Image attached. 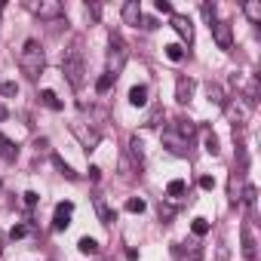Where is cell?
Returning a JSON list of instances; mask_svg holds the SVG:
<instances>
[{"label": "cell", "mask_w": 261, "mask_h": 261, "mask_svg": "<svg viewBox=\"0 0 261 261\" xmlns=\"http://www.w3.org/2000/svg\"><path fill=\"white\" fill-rule=\"evenodd\" d=\"M19 65H22V71H25L28 80H37V77L43 74V68H46V53H43L40 40H25V46H22V53H19Z\"/></svg>", "instance_id": "cell-1"}, {"label": "cell", "mask_w": 261, "mask_h": 261, "mask_svg": "<svg viewBox=\"0 0 261 261\" xmlns=\"http://www.w3.org/2000/svg\"><path fill=\"white\" fill-rule=\"evenodd\" d=\"M62 74H65V80L74 86V89H83V80H86V65H83V53H80V46L74 43L65 56H62Z\"/></svg>", "instance_id": "cell-2"}, {"label": "cell", "mask_w": 261, "mask_h": 261, "mask_svg": "<svg viewBox=\"0 0 261 261\" xmlns=\"http://www.w3.org/2000/svg\"><path fill=\"white\" fill-rule=\"evenodd\" d=\"M126 59H129V46H126V40H123L120 34H111V40H108V74L117 77V74L123 71Z\"/></svg>", "instance_id": "cell-3"}, {"label": "cell", "mask_w": 261, "mask_h": 261, "mask_svg": "<svg viewBox=\"0 0 261 261\" xmlns=\"http://www.w3.org/2000/svg\"><path fill=\"white\" fill-rule=\"evenodd\" d=\"M28 10L37 19H59L65 13V7L59 4V0H28Z\"/></svg>", "instance_id": "cell-4"}, {"label": "cell", "mask_w": 261, "mask_h": 261, "mask_svg": "<svg viewBox=\"0 0 261 261\" xmlns=\"http://www.w3.org/2000/svg\"><path fill=\"white\" fill-rule=\"evenodd\" d=\"M92 209H95V215H98V221H101L105 227H111V224L117 221V209H114L101 194H95V197H92Z\"/></svg>", "instance_id": "cell-5"}, {"label": "cell", "mask_w": 261, "mask_h": 261, "mask_svg": "<svg viewBox=\"0 0 261 261\" xmlns=\"http://www.w3.org/2000/svg\"><path fill=\"white\" fill-rule=\"evenodd\" d=\"M212 37H215L218 49H230V46H233V31H230V22L215 19V25H212Z\"/></svg>", "instance_id": "cell-6"}, {"label": "cell", "mask_w": 261, "mask_h": 261, "mask_svg": "<svg viewBox=\"0 0 261 261\" xmlns=\"http://www.w3.org/2000/svg\"><path fill=\"white\" fill-rule=\"evenodd\" d=\"M163 148H169V154H175V157H188L191 154V142H185L181 136H175L172 129L163 133Z\"/></svg>", "instance_id": "cell-7"}, {"label": "cell", "mask_w": 261, "mask_h": 261, "mask_svg": "<svg viewBox=\"0 0 261 261\" xmlns=\"http://www.w3.org/2000/svg\"><path fill=\"white\" fill-rule=\"evenodd\" d=\"M71 215H74V203H71V200L59 203V206H56V215H53V230H56V233L65 230V227L71 224Z\"/></svg>", "instance_id": "cell-8"}, {"label": "cell", "mask_w": 261, "mask_h": 261, "mask_svg": "<svg viewBox=\"0 0 261 261\" xmlns=\"http://www.w3.org/2000/svg\"><path fill=\"white\" fill-rule=\"evenodd\" d=\"M172 28H175V34L191 46L194 43V25H191V19L188 16H181V13H172Z\"/></svg>", "instance_id": "cell-9"}, {"label": "cell", "mask_w": 261, "mask_h": 261, "mask_svg": "<svg viewBox=\"0 0 261 261\" xmlns=\"http://www.w3.org/2000/svg\"><path fill=\"white\" fill-rule=\"evenodd\" d=\"M240 237H243V258H246V261H258V243H255L252 224H243Z\"/></svg>", "instance_id": "cell-10"}, {"label": "cell", "mask_w": 261, "mask_h": 261, "mask_svg": "<svg viewBox=\"0 0 261 261\" xmlns=\"http://www.w3.org/2000/svg\"><path fill=\"white\" fill-rule=\"evenodd\" d=\"M120 13H123V22H126V25H136V28H139V22H142V16H145L139 0H126Z\"/></svg>", "instance_id": "cell-11"}, {"label": "cell", "mask_w": 261, "mask_h": 261, "mask_svg": "<svg viewBox=\"0 0 261 261\" xmlns=\"http://www.w3.org/2000/svg\"><path fill=\"white\" fill-rule=\"evenodd\" d=\"M172 133H175V136H181L185 142H191V139L200 133V126H197L191 117H178V120H175V129H172Z\"/></svg>", "instance_id": "cell-12"}, {"label": "cell", "mask_w": 261, "mask_h": 261, "mask_svg": "<svg viewBox=\"0 0 261 261\" xmlns=\"http://www.w3.org/2000/svg\"><path fill=\"white\" fill-rule=\"evenodd\" d=\"M194 80L191 77H178V83H175V98H178V105H188L191 98H194Z\"/></svg>", "instance_id": "cell-13"}, {"label": "cell", "mask_w": 261, "mask_h": 261, "mask_svg": "<svg viewBox=\"0 0 261 261\" xmlns=\"http://www.w3.org/2000/svg\"><path fill=\"white\" fill-rule=\"evenodd\" d=\"M71 129H74V136H77V139H80V142H83L89 151L98 145V129H89V133H86V126H83V123H74Z\"/></svg>", "instance_id": "cell-14"}, {"label": "cell", "mask_w": 261, "mask_h": 261, "mask_svg": "<svg viewBox=\"0 0 261 261\" xmlns=\"http://www.w3.org/2000/svg\"><path fill=\"white\" fill-rule=\"evenodd\" d=\"M129 157H133L136 169L142 172V166H145V145H142V139H139V136H133V139H129Z\"/></svg>", "instance_id": "cell-15"}, {"label": "cell", "mask_w": 261, "mask_h": 261, "mask_svg": "<svg viewBox=\"0 0 261 261\" xmlns=\"http://www.w3.org/2000/svg\"><path fill=\"white\" fill-rule=\"evenodd\" d=\"M240 203H246V206H249V215L255 218V212H258V191H255V185H246V188H243Z\"/></svg>", "instance_id": "cell-16"}, {"label": "cell", "mask_w": 261, "mask_h": 261, "mask_svg": "<svg viewBox=\"0 0 261 261\" xmlns=\"http://www.w3.org/2000/svg\"><path fill=\"white\" fill-rule=\"evenodd\" d=\"M206 95H209V101L212 105H218V108H227V95H224V89L218 86V83H206Z\"/></svg>", "instance_id": "cell-17"}, {"label": "cell", "mask_w": 261, "mask_h": 261, "mask_svg": "<svg viewBox=\"0 0 261 261\" xmlns=\"http://www.w3.org/2000/svg\"><path fill=\"white\" fill-rule=\"evenodd\" d=\"M129 105H133V108H145L148 105V86L145 83H139V86L129 89Z\"/></svg>", "instance_id": "cell-18"}, {"label": "cell", "mask_w": 261, "mask_h": 261, "mask_svg": "<svg viewBox=\"0 0 261 261\" xmlns=\"http://www.w3.org/2000/svg\"><path fill=\"white\" fill-rule=\"evenodd\" d=\"M240 178H243V172H233V175H230V181H227V197H230V206H240V194H243Z\"/></svg>", "instance_id": "cell-19"}, {"label": "cell", "mask_w": 261, "mask_h": 261, "mask_svg": "<svg viewBox=\"0 0 261 261\" xmlns=\"http://www.w3.org/2000/svg\"><path fill=\"white\" fill-rule=\"evenodd\" d=\"M0 157H4L7 163H16V157H19V148H16L7 136H0Z\"/></svg>", "instance_id": "cell-20"}, {"label": "cell", "mask_w": 261, "mask_h": 261, "mask_svg": "<svg viewBox=\"0 0 261 261\" xmlns=\"http://www.w3.org/2000/svg\"><path fill=\"white\" fill-rule=\"evenodd\" d=\"M243 13H246V19H249L252 25H258V22H261V0H246V4H243Z\"/></svg>", "instance_id": "cell-21"}, {"label": "cell", "mask_w": 261, "mask_h": 261, "mask_svg": "<svg viewBox=\"0 0 261 261\" xmlns=\"http://www.w3.org/2000/svg\"><path fill=\"white\" fill-rule=\"evenodd\" d=\"M188 194V185L181 181V178H172L169 181V188H166V197H172V200H181Z\"/></svg>", "instance_id": "cell-22"}, {"label": "cell", "mask_w": 261, "mask_h": 261, "mask_svg": "<svg viewBox=\"0 0 261 261\" xmlns=\"http://www.w3.org/2000/svg\"><path fill=\"white\" fill-rule=\"evenodd\" d=\"M40 101H43L49 111H62V98H59L53 89H43V92H40Z\"/></svg>", "instance_id": "cell-23"}, {"label": "cell", "mask_w": 261, "mask_h": 261, "mask_svg": "<svg viewBox=\"0 0 261 261\" xmlns=\"http://www.w3.org/2000/svg\"><path fill=\"white\" fill-rule=\"evenodd\" d=\"M114 80H117V77H114V74H108V71H105V74H101V77H98V80H95V92H101V95H105V92H108V89H111V86H114Z\"/></svg>", "instance_id": "cell-24"}, {"label": "cell", "mask_w": 261, "mask_h": 261, "mask_svg": "<svg viewBox=\"0 0 261 261\" xmlns=\"http://www.w3.org/2000/svg\"><path fill=\"white\" fill-rule=\"evenodd\" d=\"M77 249H80L83 255H98V243H95L92 237H83V240L77 243Z\"/></svg>", "instance_id": "cell-25"}, {"label": "cell", "mask_w": 261, "mask_h": 261, "mask_svg": "<svg viewBox=\"0 0 261 261\" xmlns=\"http://www.w3.org/2000/svg\"><path fill=\"white\" fill-rule=\"evenodd\" d=\"M145 209H148V203H145L142 197H129V200H126V212H136V215H142Z\"/></svg>", "instance_id": "cell-26"}, {"label": "cell", "mask_w": 261, "mask_h": 261, "mask_svg": "<svg viewBox=\"0 0 261 261\" xmlns=\"http://www.w3.org/2000/svg\"><path fill=\"white\" fill-rule=\"evenodd\" d=\"M203 145H206V154H212V157H218V139H215V133H206L203 136Z\"/></svg>", "instance_id": "cell-27"}, {"label": "cell", "mask_w": 261, "mask_h": 261, "mask_svg": "<svg viewBox=\"0 0 261 261\" xmlns=\"http://www.w3.org/2000/svg\"><path fill=\"white\" fill-rule=\"evenodd\" d=\"M53 163L59 166V172H62L65 178H71V181H77V178H80V175H77V172H74V169H71V166H68V163L62 160V157H53Z\"/></svg>", "instance_id": "cell-28"}, {"label": "cell", "mask_w": 261, "mask_h": 261, "mask_svg": "<svg viewBox=\"0 0 261 261\" xmlns=\"http://www.w3.org/2000/svg\"><path fill=\"white\" fill-rule=\"evenodd\" d=\"M166 59H169V62H181V59H185V46L169 43V46H166Z\"/></svg>", "instance_id": "cell-29"}, {"label": "cell", "mask_w": 261, "mask_h": 261, "mask_svg": "<svg viewBox=\"0 0 261 261\" xmlns=\"http://www.w3.org/2000/svg\"><path fill=\"white\" fill-rule=\"evenodd\" d=\"M191 230H194V237H206L209 233V221L206 218H194L191 221Z\"/></svg>", "instance_id": "cell-30"}, {"label": "cell", "mask_w": 261, "mask_h": 261, "mask_svg": "<svg viewBox=\"0 0 261 261\" xmlns=\"http://www.w3.org/2000/svg\"><path fill=\"white\" fill-rule=\"evenodd\" d=\"M203 19L209 22V28L215 25V4H209V0H206V4H203Z\"/></svg>", "instance_id": "cell-31"}, {"label": "cell", "mask_w": 261, "mask_h": 261, "mask_svg": "<svg viewBox=\"0 0 261 261\" xmlns=\"http://www.w3.org/2000/svg\"><path fill=\"white\" fill-rule=\"evenodd\" d=\"M86 16H89V22H98V16H101V7H98V4H86Z\"/></svg>", "instance_id": "cell-32"}, {"label": "cell", "mask_w": 261, "mask_h": 261, "mask_svg": "<svg viewBox=\"0 0 261 261\" xmlns=\"http://www.w3.org/2000/svg\"><path fill=\"white\" fill-rule=\"evenodd\" d=\"M172 215H175V209H172V206H163V203H160V221H172Z\"/></svg>", "instance_id": "cell-33"}, {"label": "cell", "mask_w": 261, "mask_h": 261, "mask_svg": "<svg viewBox=\"0 0 261 261\" xmlns=\"http://www.w3.org/2000/svg\"><path fill=\"white\" fill-rule=\"evenodd\" d=\"M25 233H28V224H16V227L10 230V237H13V240H22Z\"/></svg>", "instance_id": "cell-34"}, {"label": "cell", "mask_w": 261, "mask_h": 261, "mask_svg": "<svg viewBox=\"0 0 261 261\" xmlns=\"http://www.w3.org/2000/svg\"><path fill=\"white\" fill-rule=\"evenodd\" d=\"M16 92H19L16 83H0V95H16Z\"/></svg>", "instance_id": "cell-35"}, {"label": "cell", "mask_w": 261, "mask_h": 261, "mask_svg": "<svg viewBox=\"0 0 261 261\" xmlns=\"http://www.w3.org/2000/svg\"><path fill=\"white\" fill-rule=\"evenodd\" d=\"M160 120H163V108H154V114H151L148 126H160Z\"/></svg>", "instance_id": "cell-36"}, {"label": "cell", "mask_w": 261, "mask_h": 261, "mask_svg": "<svg viewBox=\"0 0 261 261\" xmlns=\"http://www.w3.org/2000/svg\"><path fill=\"white\" fill-rule=\"evenodd\" d=\"M37 200H40L37 191H25V206H37Z\"/></svg>", "instance_id": "cell-37"}, {"label": "cell", "mask_w": 261, "mask_h": 261, "mask_svg": "<svg viewBox=\"0 0 261 261\" xmlns=\"http://www.w3.org/2000/svg\"><path fill=\"white\" fill-rule=\"evenodd\" d=\"M154 7H157V13H169L172 16V4H169V0H157Z\"/></svg>", "instance_id": "cell-38"}, {"label": "cell", "mask_w": 261, "mask_h": 261, "mask_svg": "<svg viewBox=\"0 0 261 261\" xmlns=\"http://www.w3.org/2000/svg\"><path fill=\"white\" fill-rule=\"evenodd\" d=\"M200 188H203V191H212V188H215V178H212V175H203V178H200Z\"/></svg>", "instance_id": "cell-39"}, {"label": "cell", "mask_w": 261, "mask_h": 261, "mask_svg": "<svg viewBox=\"0 0 261 261\" xmlns=\"http://www.w3.org/2000/svg\"><path fill=\"white\" fill-rule=\"evenodd\" d=\"M227 258H230V249L224 243H218V261H227Z\"/></svg>", "instance_id": "cell-40"}, {"label": "cell", "mask_w": 261, "mask_h": 261, "mask_svg": "<svg viewBox=\"0 0 261 261\" xmlns=\"http://www.w3.org/2000/svg\"><path fill=\"white\" fill-rule=\"evenodd\" d=\"M142 28H148V31H151V28H157V19H151V16H142Z\"/></svg>", "instance_id": "cell-41"}, {"label": "cell", "mask_w": 261, "mask_h": 261, "mask_svg": "<svg viewBox=\"0 0 261 261\" xmlns=\"http://www.w3.org/2000/svg\"><path fill=\"white\" fill-rule=\"evenodd\" d=\"M89 178L98 181V178H101V169H98V166H89Z\"/></svg>", "instance_id": "cell-42"}, {"label": "cell", "mask_w": 261, "mask_h": 261, "mask_svg": "<svg viewBox=\"0 0 261 261\" xmlns=\"http://www.w3.org/2000/svg\"><path fill=\"white\" fill-rule=\"evenodd\" d=\"M34 148H37V151H46V148H49V142H46V139H37V142H34Z\"/></svg>", "instance_id": "cell-43"}, {"label": "cell", "mask_w": 261, "mask_h": 261, "mask_svg": "<svg viewBox=\"0 0 261 261\" xmlns=\"http://www.w3.org/2000/svg\"><path fill=\"white\" fill-rule=\"evenodd\" d=\"M0 120H7V105L0 101Z\"/></svg>", "instance_id": "cell-44"}, {"label": "cell", "mask_w": 261, "mask_h": 261, "mask_svg": "<svg viewBox=\"0 0 261 261\" xmlns=\"http://www.w3.org/2000/svg\"><path fill=\"white\" fill-rule=\"evenodd\" d=\"M0 252H4V249H0ZM0 261H4V255H0Z\"/></svg>", "instance_id": "cell-45"}, {"label": "cell", "mask_w": 261, "mask_h": 261, "mask_svg": "<svg viewBox=\"0 0 261 261\" xmlns=\"http://www.w3.org/2000/svg\"><path fill=\"white\" fill-rule=\"evenodd\" d=\"M194 261H200V258H194Z\"/></svg>", "instance_id": "cell-46"}]
</instances>
